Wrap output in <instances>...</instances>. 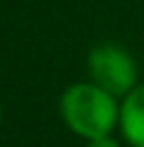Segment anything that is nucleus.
<instances>
[{
  "label": "nucleus",
  "instance_id": "f03ea898",
  "mask_svg": "<svg viewBox=\"0 0 144 147\" xmlns=\"http://www.w3.org/2000/svg\"><path fill=\"white\" fill-rule=\"evenodd\" d=\"M91 82L115 96H125L137 84V65L132 56L118 44H101L89 53Z\"/></svg>",
  "mask_w": 144,
  "mask_h": 147
},
{
  "label": "nucleus",
  "instance_id": "f257e3e1",
  "mask_svg": "<svg viewBox=\"0 0 144 147\" xmlns=\"http://www.w3.org/2000/svg\"><path fill=\"white\" fill-rule=\"evenodd\" d=\"M60 113L72 133L91 140L111 135L120 123V106L115 94L106 92L96 82H79L65 89L60 99Z\"/></svg>",
  "mask_w": 144,
  "mask_h": 147
},
{
  "label": "nucleus",
  "instance_id": "20e7f679",
  "mask_svg": "<svg viewBox=\"0 0 144 147\" xmlns=\"http://www.w3.org/2000/svg\"><path fill=\"white\" fill-rule=\"evenodd\" d=\"M87 147H120V145H118L111 135H101V138H91Z\"/></svg>",
  "mask_w": 144,
  "mask_h": 147
},
{
  "label": "nucleus",
  "instance_id": "7ed1b4c3",
  "mask_svg": "<svg viewBox=\"0 0 144 147\" xmlns=\"http://www.w3.org/2000/svg\"><path fill=\"white\" fill-rule=\"evenodd\" d=\"M120 130L132 147H144V82L135 84L120 106Z\"/></svg>",
  "mask_w": 144,
  "mask_h": 147
}]
</instances>
